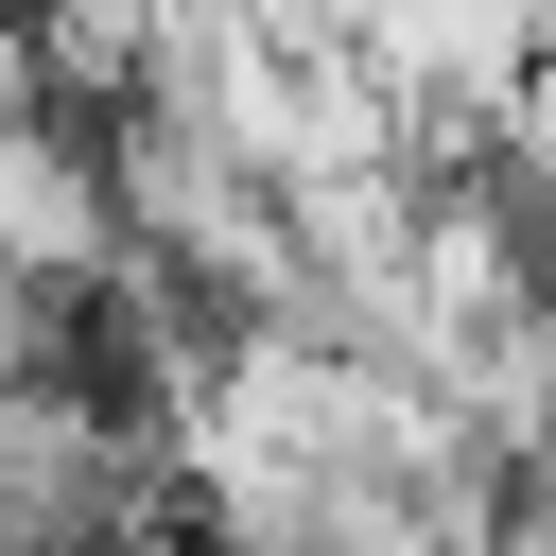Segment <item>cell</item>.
<instances>
[{
    "mask_svg": "<svg viewBox=\"0 0 556 556\" xmlns=\"http://www.w3.org/2000/svg\"><path fill=\"white\" fill-rule=\"evenodd\" d=\"M469 556H556V504H539V486H521V504H504V521H486V539H469Z\"/></svg>",
    "mask_w": 556,
    "mask_h": 556,
    "instance_id": "obj_1",
    "label": "cell"
},
{
    "mask_svg": "<svg viewBox=\"0 0 556 556\" xmlns=\"http://www.w3.org/2000/svg\"><path fill=\"white\" fill-rule=\"evenodd\" d=\"M122 556H191V521H156V539H122Z\"/></svg>",
    "mask_w": 556,
    "mask_h": 556,
    "instance_id": "obj_2",
    "label": "cell"
}]
</instances>
